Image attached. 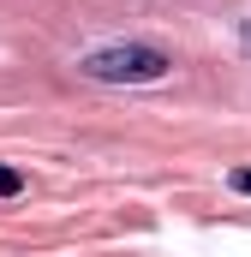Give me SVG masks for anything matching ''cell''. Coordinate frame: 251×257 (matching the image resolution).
Returning a JSON list of instances; mask_svg holds the SVG:
<instances>
[{
	"instance_id": "7a4b0ae2",
	"label": "cell",
	"mask_w": 251,
	"mask_h": 257,
	"mask_svg": "<svg viewBox=\"0 0 251 257\" xmlns=\"http://www.w3.org/2000/svg\"><path fill=\"white\" fill-rule=\"evenodd\" d=\"M24 192V174H18V168H6V162H0V197H18Z\"/></svg>"
},
{
	"instance_id": "6da1fadb",
	"label": "cell",
	"mask_w": 251,
	"mask_h": 257,
	"mask_svg": "<svg viewBox=\"0 0 251 257\" xmlns=\"http://www.w3.org/2000/svg\"><path fill=\"white\" fill-rule=\"evenodd\" d=\"M78 72L90 84H162L174 72V60L150 42H108V48H90L78 60Z\"/></svg>"
},
{
	"instance_id": "3957f363",
	"label": "cell",
	"mask_w": 251,
	"mask_h": 257,
	"mask_svg": "<svg viewBox=\"0 0 251 257\" xmlns=\"http://www.w3.org/2000/svg\"><path fill=\"white\" fill-rule=\"evenodd\" d=\"M227 186H233V192H245V197H251V168H233V180H227Z\"/></svg>"
},
{
	"instance_id": "277c9868",
	"label": "cell",
	"mask_w": 251,
	"mask_h": 257,
	"mask_svg": "<svg viewBox=\"0 0 251 257\" xmlns=\"http://www.w3.org/2000/svg\"><path fill=\"white\" fill-rule=\"evenodd\" d=\"M239 54H251V18L239 24Z\"/></svg>"
}]
</instances>
